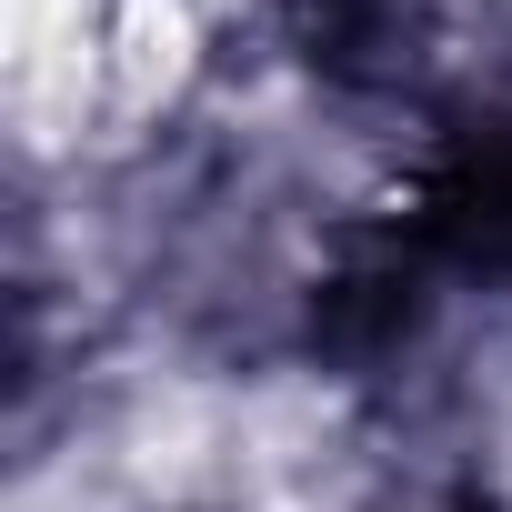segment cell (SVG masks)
<instances>
[{"mask_svg": "<svg viewBox=\"0 0 512 512\" xmlns=\"http://www.w3.org/2000/svg\"><path fill=\"white\" fill-rule=\"evenodd\" d=\"M392 221L452 292H502L512 302V91L462 101L422 131Z\"/></svg>", "mask_w": 512, "mask_h": 512, "instance_id": "6da1fadb", "label": "cell"}, {"mask_svg": "<svg viewBox=\"0 0 512 512\" xmlns=\"http://www.w3.org/2000/svg\"><path fill=\"white\" fill-rule=\"evenodd\" d=\"M442 272L412 251V231L382 211V221H352L332 251H322V272L302 292V352L332 372V382H372L392 362L422 352L432 312H442Z\"/></svg>", "mask_w": 512, "mask_h": 512, "instance_id": "7a4b0ae2", "label": "cell"}, {"mask_svg": "<svg viewBox=\"0 0 512 512\" xmlns=\"http://www.w3.org/2000/svg\"><path fill=\"white\" fill-rule=\"evenodd\" d=\"M422 512H502L492 492H442V502H422Z\"/></svg>", "mask_w": 512, "mask_h": 512, "instance_id": "3957f363", "label": "cell"}]
</instances>
